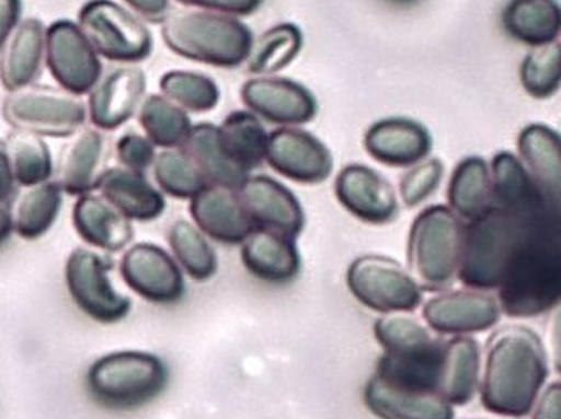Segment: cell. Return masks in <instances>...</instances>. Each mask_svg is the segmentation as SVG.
Instances as JSON below:
<instances>
[{"instance_id": "1", "label": "cell", "mask_w": 561, "mask_h": 419, "mask_svg": "<svg viewBox=\"0 0 561 419\" xmlns=\"http://www.w3.org/2000/svg\"><path fill=\"white\" fill-rule=\"evenodd\" d=\"M547 376L540 337L528 327L501 329L488 345L479 384L482 405L494 415L522 418L537 405Z\"/></svg>"}, {"instance_id": "2", "label": "cell", "mask_w": 561, "mask_h": 419, "mask_svg": "<svg viewBox=\"0 0 561 419\" xmlns=\"http://www.w3.org/2000/svg\"><path fill=\"white\" fill-rule=\"evenodd\" d=\"M162 39L173 55L222 69L245 65L254 43L241 19L198 9L170 12Z\"/></svg>"}, {"instance_id": "3", "label": "cell", "mask_w": 561, "mask_h": 419, "mask_svg": "<svg viewBox=\"0 0 561 419\" xmlns=\"http://www.w3.org/2000/svg\"><path fill=\"white\" fill-rule=\"evenodd\" d=\"M374 334L386 351L374 374L399 386L439 393L444 342L417 321L399 314L378 319Z\"/></svg>"}, {"instance_id": "4", "label": "cell", "mask_w": 561, "mask_h": 419, "mask_svg": "<svg viewBox=\"0 0 561 419\" xmlns=\"http://www.w3.org/2000/svg\"><path fill=\"white\" fill-rule=\"evenodd\" d=\"M525 216L494 205L490 212L468 222L457 277L476 291L500 289L526 237Z\"/></svg>"}, {"instance_id": "5", "label": "cell", "mask_w": 561, "mask_h": 419, "mask_svg": "<svg viewBox=\"0 0 561 419\" xmlns=\"http://www.w3.org/2000/svg\"><path fill=\"white\" fill-rule=\"evenodd\" d=\"M465 229V220L446 205H432L419 213L407 244V260L419 286L437 291L456 279Z\"/></svg>"}, {"instance_id": "6", "label": "cell", "mask_w": 561, "mask_h": 419, "mask_svg": "<svg viewBox=\"0 0 561 419\" xmlns=\"http://www.w3.org/2000/svg\"><path fill=\"white\" fill-rule=\"evenodd\" d=\"M169 370L159 356L141 351L112 352L88 371V389L101 405L135 409L162 395Z\"/></svg>"}, {"instance_id": "7", "label": "cell", "mask_w": 561, "mask_h": 419, "mask_svg": "<svg viewBox=\"0 0 561 419\" xmlns=\"http://www.w3.org/2000/svg\"><path fill=\"white\" fill-rule=\"evenodd\" d=\"M2 116L18 131L68 138L80 133L88 118V106L80 96L68 91L31 84L8 94Z\"/></svg>"}, {"instance_id": "8", "label": "cell", "mask_w": 561, "mask_h": 419, "mask_svg": "<svg viewBox=\"0 0 561 419\" xmlns=\"http://www.w3.org/2000/svg\"><path fill=\"white\" fill-rule=\"evenodd\" d=\"M78 25L100 58L135 66L150 58L153 36L130 9L113 0H90L81 8Z\"/></svg>"}, {"instance_id": "9", "label": "cell", "mask_w": 561, "mask_h": 419, "mask_svg": "<svg viewBox=\"0 0 561 419\" xmlns=\"http://www.w3.org/2000/svg\"><path fill=\"white\" fill-rule=\"evenodd\" d=\"M346 286L356 301L380 314L412 312L422 304V287L399 261L362 255L350 264Z\"/></svg>"}, {"instance_id": "10", "label": "cell", "mask_w": 561, "mask_h": 419, "mask_svg": "<svg viewBox=\"0 0 561 419\" xmlns=\"http://www.w3.org/2000/svg\"><path fill=\"white\" fill-rule=\"evenodd\" d=\"M110 261L88 248H76L66 261V283L72 301L91 319L115 324L131 311L130 299L116 291Z\"/></svg>"}, {"instance_id": "11", "label": "cell", "mask_w": 561, "mask_h": 419, "mask_svg": "<svg viewBox=\"0 0 561 419\" xmlns=\"http://www.w3.org/2000/svg\"><path fill=\"white\" fill-rule=\"evenodd\" d=\"M46 66L59 88L76 96L90 94L103 78L100 55L71 21H56L47 27Z\"/></svg>"}, {"instance_id": "12", "label": "cell", "mask_w": 561, "mask_h": 419, "mask_svg": "<svg viewBox=\"0 0 561 419\" xmlns=\"http://www.w3.org/2000/svg\"><path fill=\"white\" fill-rule=\"evenodd\" d=\"M245 109L277 128H301L318 115V101L308 88L279 75H252L241 90Z\"/></svg>"}, {"instance_id": "13", "label": "cell", "mask_w": 561, "mask_h": 419, "mask_svg": "<svg viewBox=\"0 0 561 419\" xmlns=\"http://www.w3.org/2000/svg\"><path fill=\"white\" fill-rule=\"evenodd\" d=\"M264 163L280 176L301 185L327 182L335 166L330 148L302 128L271 131Z\"/></svg>"}, {"instance_id": "14", "label": "cell", "mask_w": 561, "mask_h": 419, "mask_svg": "<svg viewBox=\"0 0 561 419\" xmlns=\"http://www.w3.org/2000/svg\"><path fill=\"white\" fill-rule=\"evenodd\" d=\"M126 286L153 304H173L185 294L184 272L172 255L159 245L137 244L128 248L119 264Z\"/></svg>"}, {"instance_id": "15", "label": "cell", "mask_w": 561, "mask_h": 419, "mask_svg": "<svg viewBox=\"0 0 561 419\" xmlns=\"http://www.w3.org/2000/svg\"><path fill=\"white\" fill-rule=\"evenodd\" d=\"M252 225L296 238L305 229L306 217L296 195L283 183L266 175H251L238 190Z\"/></svg>"}, {"instance_id": "16", "label": "cell", "mask_w": 561, "mask_h": 419, "mask_svg": "<svg viewBox=\"0 0 561 419\" xmlns=\"http://www.w3.org/2000/svg\"><path fill=\"white\" fill-rule=\"evenodd\" d=\"M335 195L350 216L370 225H387L399 216V198L389 179L360 163L339 173Z\"/></svg>"}, {"instance_id": "17", "label": "cell", "mask_w": 561, "mask_h": 419, "mask_svg": "<svg viewBox=\"0 0 561 419\" xmlns=\"http://www.w3.org/2000/svg\"><path fill=\"white\" fill-rule=\"evenodd\" d=\"M500 299L486 291H454L432 298L424 305L427 326L444 336H468L496 326L501 317Z\"/></svg>"}, {"instance_id": "18", "label": "cell", "mask_w": 561, "mask_h": 419, "mask_svg": "<svg viewBox=\"0 0 561 419\" xmlns=\"http://www.w3.org/2000/svg\"><path fill=\"white\" fill-rule=\"evenodd\" d=\"M147 91V75L138 66H119L103 74L88 97V116L103 133L130 121Z\"/></svg>"}, {"instance_id": "19", "label": "cell", "mask_w": 561, "mask_h": 419, "mask_svg": "<svg viewBox=\"0 0 561 419\" xmlns=\"http://www.w3.org/2000/svg\"><path fill=\"white\" fill-rule=\"evenodd\" d=\"M364 147L381 165L411 168L428 159L432 135L417 119L392 116L378 119L367 129Z\"/></svg>"}, {"instance_id": "20", "label": "cell", "mask_w": 561, "mask_h": 419, "mask_svg": "<svg viewBox=\"0 0 561 419\" xmlns=\"http://www.w3.org/2000/svg\"><path fill=\"white\" fill-rule=\"evenodd\" d=\"M191 216L207 238L224 245H242L256 230L232 188L209 185L191 200Z\"/></svg>"}, {"instance_id": "21", "label": "cell", "mask_w": 561, "mask_h": 419, "mask_svg": "<svg viewBox=\"0 0 561 419\" xmlns=\"http://www.w3.org/2000/svg\"><path fill=\"white\" fill-rule=\"evenodd\" d=\"M364 401L380 419H454L453 405L439 393L399 386L377 374L365 386Z\"/></svg>"}, {"instance_id": "22", "label": "cell", "mask_w": 561, "mask_h": 419, "mask_svg": "<svg viewBox=\"0 0 561 419\" xmlns=\"http://www.w3.org/2000/svg\"><path fill=\"white\" fill-rule=\"evenodd\" d=\"M519 160L543 200L561 201V135L541 123H531L518 137Z\"/></svg>"}, {"instance_id": "23", "label": "cell", "mask_w": 561, "mask_h": 419, "mask_svg": "<svg viewBox=\"0 0 561 419\" xmlns=\"http://www.w3.org/2000/svg\"><path fill=\"white\" fill-rule=\"evenodd\" d=\"M46 27L25 19L0 50V83L9 93L36 83L46 62Z\"/></svg>"}, {"instance_id": "24", "label": "cell", "mask_w": 561, "mask_h": 419, "mask_svg": "<svg viewBox=\"0 0 561 419\" xmlns=\"http://www.w3.org/2000/svg\"><path fill=\"white\" fill-rule=\"evenodd\" d=\"M76 232L87 244L100 251H123L134 241L131 220L123 216L103 195H83L72 208Z\"/></svg>"}, {"instance_id": "25", "label": "cell", "mask_w": 561, "mask_h": 419, "mask_svg": "<svg viewBox=\"0 0 561 419\" xmlns=\"http://www.w3.org/2000/svg\"><path fill=\"white\" fill-rule=\"evenodd\" d=\"M108 165V140L98 128L78 133L62 153L59 185L71 197H83L100 187Z\"/></svg>"}, {"instance_id": "26", "label": "cell", "mask_w": 561, "mask_h": 419, "mask_svg": "<svg viewBox=\"0 0 561 419\" xmlns=\"http://www.w3.org/2000/svg\"><path fill=\"white\" fill-rule=\"evenodd\" d=\"M242 264L251 276L267 283L291 282L301 270V255L293 238L256 229L242 242Z\"/></svg>"}, {"instance_id": "27", "label": "cell", "mask_w": 561, "mask_h": 419, "mask_svg": "<svg viewBox=\"0 0 561 419\" xmlns=\"http://www.w3.org/2000/svg\"><path fill=\"white\" fill-rule=\"evenodd\" d=\"M98 190L131 222H151L165 212V197L145 173L116 166L106 170Z\"/></svg>"}, {"instance_id": "28", "label": "cell", "mask_w": 561, "mask_h": 419, "mask_svg": "<svg viewBox=\"0 0 561 419\" xmlns=\"http://www.w3.org/2000/svg\"><path fill=\"white\" fill-rule=\"evenodd\" d=\"M481 384V348L478 340L457 336L444 342L439 395L449 405H468Z\"/></svg>"}, {"instance_id": "29", "label": "cell", "mask_w": 561, "mask_h": 419, "mask_svg": "<svg viewBox=\"0 0 561 419\" xmlns=\"http://www.w3.org/2000/svg\"><path fill=\"white\" fill-rule=\"evenodd\" d=\"M501 24L516 43L545 46L561 34V5L558 0H507Z\"/></svg>"}, {"instance_id": "30", "label": "cell", "mask_w": 561, "mask_h": 419, "mask_svg": "<svg viewBox=\"0 0 561 419\" xmlns=\"http://www.w3.org/2000/svg\"><path fill=\"white\" fill-rule=\"evenodd\" d=\"M447 200L450 210L465 222H472L490 212L494 207V195L486 160L468 156L454 168Z\"/></svg>"}, {"instance_id": "31", "label": "cell", "mask_w": 561, "mask_h": 419, "mask_svg": "<svg viewBox=\"0 0 561 419\" xmlns=\"http://www.w3.org/2000/svg\"><path fill=\"white\" fill-rule=\"evenodd\" d=\"M184 148L197 163L209 185L239 190L242 183L252 175L238 165L226 150L220 138L219 126L210 123L194 125Z\"/></svg>"}, {"instance_id": "32", "label": "cell", "mask_w": 561, "mask_h": 419, "mask_svg": "<svg viewBox=\"0 0 561 419\" xmlns=\"http://www.w3.org/2000/svg\"><path fill=\"white\" fill-rule=\"evenodd\" d=\"M219 133L226 150L245 172L252 173L266 162L270 133L263 119L254 113L249 109L232 112L220 123Z\"/></svg>"}, {"instance_id": "33", "label": "cell", "mask_w": 561, "mask_h": 419, "mask_svg": "<svg viewBox=\"0 0 561 419\" xmlns=\"http://www.w3.org/2000/svg\"><path fill=\"white\" fill-rule=\"evenodd\" d=\"M301 30L291 22L276 24L252 43L245 69L252 75H277L291 66L302 49Z\"/></svg>"}, {"instance_id": "34", "label": "cell", "mask_w": 561, "mask_h": 419, "mask_svg": "<svg viewBox=\"0 0 561 419\" xmlns=\"http://www.w3.org/2000/svg\"><path fill=\"white\" fill-rule=\"evenodd\" d=\"M138 123L145 137L162 150L184 148L194 128L188 113L163 94L145 97L138 109Z\"/></svg>"}, {"instance_id": "35", "label": "cell", "mask_w": 561, "mask_h": 419, "mask_svg": "<svg viewBox=\"0 0 561 419\" xmlns=\"http://www.w3.org/2000/svg\"><path fill=\"white\" fill-rule=\"evenodd\" d=\"M62 203V188L58 182H46L27 188L12 210L14 232L25 241H36L55 225Z\"/></svg>"}, {"instance_id": "36", "label": "cell", "mask_w": 561, "mask_h": 419, "mask_svg": "<svg viewBox=\"0 0 561 419\" xmlns=\"http://www.w3.org/2000/svg\"><path fill=\"white\" fill-rule=\"evenodd\" d=\"M494 205L507 212L526 216L541 198L519 156L501 151L491 163Z\"/></svg>"}, {"instance_id": "37", "label": "cell", "mask_w": 561, "mask_h": 419, "mask_svg": "<svg viewBox=\"0 0 561 419\" xmlns=\"http://www.w3.org/2000/svg\"><path fill=\"white\" fill-rule=\"evenodd\" d=\"M151 170L159 190L176 200H194L209 187L206 176L185 148L160 151Z\"/></svg>"}, {"instance_id": "38", "label": "cell", "mask_w": 561, "mask_h": 419, "mask_svg": "<svg viewBox=\"0 0 561 419\" xmlns=\"http://www.w3.org/2000/svg\"><path fill=\"white\" fill-rule=\"evenodd\" d=\"M169 244L173 258L197 282L213 279L217 272V255L209 238L187 220H176L169 230Z\"/></svg>"}, {"instance_id": "39", "label": "cell", "mask_w": 561, "mask_h": 419, "mask_svg": "<svg viewBox=\"0 0 561 419\" xmlns=\"http://www.w3.org/2000/svg\"><path fill=\"white\" fill-rule=\"evenodd\" d=\"M5 144H8L18 185L31 188L49 182L55 168H53L49 148L43 137L15 129Z\"/></svg>"}, {"instance_id": "40", "label": "cell", "mask_w": 561, "mask_h": 419, "mask_svg": "<svg viewBox=\"0 0 561 419\" xmlns=\"http://www.w3.org/2000/svg\"><path fill=\"white\" fill-rule=\"evenodd\" d=\"M160 91L187 113H209L220 100V90L209 75L195 71H169L160 80Z\"/></svg>"}, {"instance_id": "41", "label": "cell", "mask_w": 561, "mask_h": 419, "mask_svg": "<svg viewBox=\"0 0 561 419\" xmlns=\"http://www.w3.org/2000/svg\"><path fill=\"white\" fill-rule=\"evenodd\" d=\"M523 90L531 97L547 100L561 88V43L531 47L519 68Z\"/></svg>"}, {"instance_id": "42", "label": "cell", "mask_w": 561, "mask_h": 419, "mask_svg": "<svg viewBox=\"0 0 561 419\" xmlns=\"http://www.w3.org/2000/svg\"><path fill=\"white\" fill-rule=\"evenodd\" d=\"M444 178V165L440 160L425 159L411 166L400 178L399 195L407 208H415L436 194Z\"/></svg>"}, {"instance_id": "43", "label": "cell", "mask_w": 561, "mask_h": 419, "mask_svg": "<svg viewBox=\"0 0 561 419\" xmlns=\"http://www.w3.org/2000/svg\"><path fill=\"white\" fill-rule=\"evenodd\" d=\"M157 147L145 135L125 133L116 141V156L123 168L145 173L156 163Z\"/></svg>"}, {"instance_id": "44", "label": "cell", "mask_w": 561, "mask_h": 419, "mask_svg": "<svg viewBox=\"0 0 561 419\" xmlns=\"http://www.w3.org/2000/svg\"><path fill=\"white\" fill-rule=\"evenodd\" d=\"M176 2L198 11L244 18V15L254 14L263 5L264 0H176Z\"/></svg>"}, {"instance_id": "45", "label": "cell", "mask_w": 561, "mask_h": 419, "mask_svg": "<svg viewBox=\"0 0 561 419\" xmlns=\"http://www.w3.org/2000/svg\"><path fill=\"white\" fill-rule=\"evenodd\" d=\"M128 9L147 22L162 24L172 12V0H123Z\"/></svg>"}, {"instance_id": "46", "label": "cell", "mask_w": 561, "mask_h": 419, "mask_svg": "<svg viewBox=\"0 0 561 419\" xmlns=\"http://www.w3.org/2000/svg\"><path fill=\"white\" fill-rule=\"evenodd\" d=\"M22 0H0V50L21 24Z\"/></svg>"}, {"instance_id": "47", "label": "cell", "mask_w": 561, "mask_h": 419, "mask_svg": "<svg viewBox=\"0 0 561 419\" xmlns=\"http://www.w3.org/2000/svg\"><path fill=\"white\" fill-rule=\"evenodd\" d=\"M533 419H561V381L550 384L541 393Z\"/></svg>"}, {"instance_id": "48", "label": "cell", "mask_w": 561, "mask_h": 419, "mask_svg": "<svg viewBox=\"0 0 561 419\" xmlns=\"http://www.w3.org/2000/svg\"><path fill=\"white\" fill-rule=\"evenodd\" d=\"M14 170H12L11 156L8 144L0 140V205H8L15 191Z\"/></svg>"}, {"instance_id": "49", "label": "cell", "mask_w": 561, "mask_h": 419, "mask_svg": "<svg viewBox=\"0 0 561 419\" xmlns=\"http://www.w3.org/2000/svg\"><path fill=\"white\" fill-rule=\"evenodd\" d=\"M548 342H550L551 362L561 376V301L551 307L548 321Z\"/></svg>"}, {"instance_id": "50", "label": "cell", "mask_w": 561, "mask_h": 419, "mask_svg": "<svg viewBox=\"0 0 561 419\" xmlns=\"http://www.w3.org/2000/svg\"><path fill=\"white\" fill-rule=\"evenodd\" d=\"M14 232V222L8 205H0V245L4 244L11 233Z\"/></svg>"}, {"instance_id": "51", "label": "cell", "mask_w": 561, "mask_h": 419, "mask_svg": "<svg viewBox=\"0 0 561 419\" xmlns=\"http://www.w3.org/2000/svg\"><path fill=\"white\" fill-rule=\"evenodd\" d=\"M392 2H396V4H415V2H419V0H392Z\"/></svg>"}, {"instance_id": "52", "label": "cell", "mask_w": 561, "mask_h": 419, "mask_svg": "<svg viewBox=\"0 0 561 419\" xmlns=\"http://www.w3.org/2000/svg\"><path fill=\"white\" fill-rule=\"evenodd\" d=\"M560 36H561V34H560Z\"/></svg>"}]
</instances>
